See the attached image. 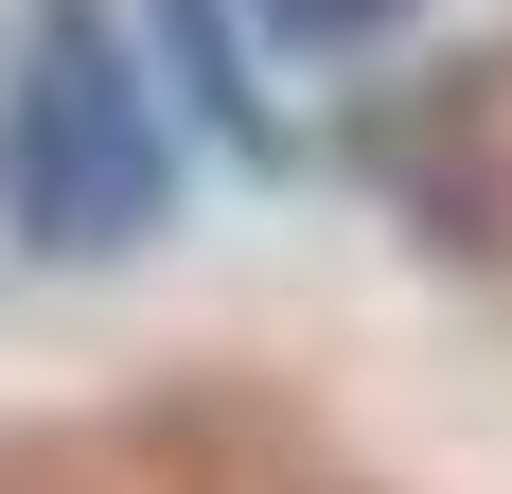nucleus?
Instances as JSON below:
<instances>
[{
    "mask_svg": "<svg viewBox=\"0 0 512 494\" xmlns=\"http://www.w3.org/2000/svg\"><path fill=\"white\" fill-rule=\"evenodd\" d=\"M177 195V142H159V89L106 0H36L0 36V230L36 265H106L142 247Z\"/></svg>",
    "mask_w": 512,
    "mask_h": 494,
    "instance_id": "nucleus-1",
    "label": "nucleus"
},
{
    "mask_svg": "<svg viewBox=\"0 0 512 494\" xmlns=\"http://www.w3.org/2000/svg\"><path fill=\"white\" fill-rule=\"evenodd\" d=\"M371 18H407V0H265V36H318V53L371 36Z\"/></svg>",
    "mask_w": 512,
    "mask_h": 494,
    "instance_id": "nucleus-2",
    "label": "nucleus"
}]
</instances>
